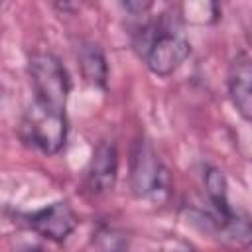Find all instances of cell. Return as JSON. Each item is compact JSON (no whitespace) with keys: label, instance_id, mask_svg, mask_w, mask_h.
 <instances>
[{"label":"cell","instance_id":"obj_1","mask_svg":"<svg viewBox=\"0 0 252 252\" xmlns=\"http://www.w3.org/2000/svg\"><path fill=\"white\" fill-rule=\"evenodd\" d=\"M132 45L146 67L158 77L173 75L191 55L189 39L163 16L144 22L132 32Z\"/></svg>","mask_w":252,"mask_h":252},{"label":"cell","instance_id":"obj_2","mask_svg":"<svg viewBox=\"0 0 252 252\" xmlns=\"http://www.w3.org/2000/svg\"><path fill=\"white\" fill-rule=\"evenodd\" d=\"M28 75L33 91L35 104L51 110L67 112V100L71 93V79L61 59L43 49H35L28 57Z\"/></svg>","mask_w":252,"mask_h":252},{"label":"cell","instance_id":"obj_3","mask_svg":"<svg viewBox=\"0 0 252 252\" xmlns=\"http://www.w3.org/2000/svg\"><path fill=\"white\" fill-rule=\"evenodd\" d=\"M130 189L134 197L156 205L165 203L171 195L169 169L144 136L134 142L130 152Z\"/></svg>","mask_w":252,"mask_h":252},{"label":"cell","instance_id":"obj_4","mask_svg":"<svg viewBox=\"0 0 252 252\" xmlns=\"http://www.w3.org/2000/svg\"><path fill=\"white\" fill-rule=\"evenodd\" d=\"M20 136L28 146L39 150L41 154L55 156L67 144V136H69L67 112L43 108L32 102L20 120Z\"/></svg>","mask_w":252,"mask_h":252},{"label":"cell","instance_id":"obj_5","mask_svg":"<svg viewBox=\"0 0 252 252\" xmlns=\"http://www.w3.org/2000/svg\"><path fill=\"white\" fill-rule=\"evenodd\" d=\"M26 224L41 238L61 244L79 226V217L69 201H53L41 209L26 213Z\"/></svg>","mask_w":252,"mask_h":252},{"label":"cell","instance_id":"obj_6","mask_svg":"<svg viewBox=\"0 0 252 252\" xmlns=\"http://www.w3.org/2000/svg\"><path fill=\"white\" fill-rule=\"evenodd\" d=\"M118 177V146L110 138H102L83 171V191L91 197H100L116 185Z\"/></svg>","mask_w":252,"mask_h":252},{"label":"cell","instance_id":"obj_7","mask_svg":"<svg viewBox=\"0 0 252 252\" xmlns=\"http://www.w3.org/2000/svg\"><path fill=\"white\" fill-rule=\"evenodd\" d=\"M226 91L234 110L242 120L252 118V59L246 51H238L228 63Z\"/></svg>","mask_w":252,"mask_h":252},{"label":"cell","instance_id":"obj_8","mask_svg":"<svg viewBox=\"0 0 252 252\" xmlns=\"http://www.w3.org/2000/svg\"><path fill=\"white\" fill-rule=\"evenodd\" d=\"M77 61L83 79L96 89H106L108 85V61L102 47L96 41H81L77 47Z\"/></svg>","mask_w":252,"mask_h":252},{"label":"cell","instance_id":"obj_9","mask_svg":"<svg viewBox=\"0 0 252 252\" xmlns=\"http://www.w3.org/2000/svg\"><path fill=\"white\" fill-rule=\"evenodd\" d=\"M93 244L96 252H128L130 238L128 234L110 222H100L93 234Z\"/></svg>","mask_w":252,"mask_h":252},{"label":"cell","instance_id":"obj_10","mask_svg":"<svg viewBox=\"0 0 252 252\" xmlns=\"http://www.w3.org/2000/svg\"><path fill=\"white\" fill-rule=\"evenodd\" d=\"M152 6H154L152 2H124V4H122V8H124L128 14L136 16V18H138V16H144Z\"/></svg>","mask_w":252,"mask_h":252}]
</instances>
